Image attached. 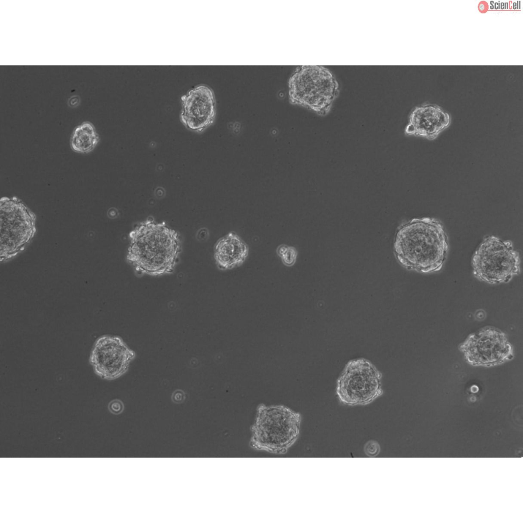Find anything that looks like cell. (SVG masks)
<instances>
[{
	"mask_svg": "<svg viewBox=\"0 0 523 523\" xmlns=\"http://www.w3.org/2000/svg\"><path fill=\"white\" fill-rule=\"evenodd\" d=\"M394 253L405 268L422 273L441 270L446 259L448 243L443 224L430 217L414 218L397 228Z\"/></svg>",
	"mask_w": 523,
	"mask_h": 523,
	"instance_id": "1",
	"label": "cell"
},
{
	"mask_svg": "<svg viewBox=\"0 0 523 523\" xmlns=\"http://www.w3.org/2000/svg\"><path fill=\"white\" fill-rule=\"evenodd\" d=\"M126 258L139 273L158 276L172 273L181 251L178 233L152 217L136 225L129 234Z\"/></svg>",
	"mask_w": 523,
	"mask_h": 523,
	"instance_id": "2",
	"label": "cell"
},
{
	"mask_svg": "<svg viewBox=\"0 0 523 523\" xmlns=\"http://www.w3.org/2000/svg\"><path fill=\"white\" fill-rule=\"evenodd\" d=\"M301 422L300 414L288 407L261 405L251 427L250 446L258 451L285 454L298 439Z\"/></svg>",
	"mask_w": 523,
	"mask_h": 523,
	"instance_id": "3",
	"label": "cell"
},
{
	"mask_svg": "<svg viewBox=\"0 0 523 523\" xmlns=\"http://www.w3.org/2000/svg\"><path fill=\"white\" fill-rule=\"evenodd\" d=\"M339 93V85L335 76L323 66H298L288 81L291 103L320 115L330 111Z\"/></svg>",
	"mask_w": 523,
	"mask_h": 523,
	"instance_id": "4",
	"label": "cell"
},
{
	"mask_svg": "<svg viewBox=\"0 0 523 523\" xmlns=\"http://www.w3.org/2000/svg\"><path fill=\"white\" fill-rule=\"evenodd\" d=\"M518 252L511 242L493 235L486 236L471 259L473 275L479 280L490 284L509 281L520 272Z\"/></svg>",
	"mask_w": 523,
	"mask_h": 523,
	"instance_id": "5",
	"label": "cell"
},
{
	"mask_svg": "<svg viewBox=\"0 0 523 523\" xmlns=\"http://www.w3.org/2000/svg\"><path fill=\"white\" fill-rule=\"evenodd\" d=\"M382 377L381 372L370 361L350 360L337 379V396L345 405H368L382 395Z\"/></svg>",
	"mask_w": 523,
	"mask_h": 523,
	"instance_id": "6",
	"label": "cell"
},
{
	"mask_svg": "<svg viewBox=\"0 0 523 523\" xmlns=\"http://www.w3.org/2000/svg\"><path fill=\"white\" fill-rule=\"evenodd\" d=\"M135 356L120 337L103 335L96 340L89 361L98 376L110 381L125 374Z\"/></svg>",
	"mask_w": 523,
	"mask_h": 523,
	"instance_id": "7",
	"label": "cell"
},
{
	"mask_svg": "<svg viewBox=\"0 0 523 523\" xmlns=\"http://www.w3.org/2000/svg\"><path fill=\"white\" fill-rule=\"evenodd\" d=\"M460 349L467 361L473 365L493 366L503 363L512 354L505 335L492 327H486L471 334Z\"/></svg>",
	"mask_w": 523,
	"mask_h": 523,
	"instance_id": "8",
	"label": "cell"
},
{
	"mask_svg": "<svg viewBox=\"0 0 523 523\" xmlns=\"http://www.w3.org/2000/svg\"><path fill=\"white\" fill-rule=\"evenodd\" d=\"M1 200V251L10 254L19 250L32 235L33 216L17 199ZM2 253V254L3 253Z\"/></svg>",
	"mask_w": 523,
	"mask_h": 523,
	"instance_id": "9",
	"label": "cell"
},
{
	"mask_svg": "<svg viewBox=\"0 0 523 523\" xmlns=\"http://www.w3.org/2000/svg\"><path fill=\"white\" fill-rule=\"evenodd\" d=\"M180 120L189 130L201 133L213 122L216 103L212 89L205 84L194 87L181 97Z\"/></svg>",
	"mask_w": 523,
	"mask_h": 523,
	"instance_id": "10",
	"label": "cell"
},
{
	"mask_svg": "<svg viewBox=\"0 0 523 523\" xmlns=\"http://www.w3.org/2000/svg\"><path fill=\"white\" fill-rule=\"evenodd\" d=\"M451 123L450 114L439 106L425 104L416 107L411 112L405 133L407 135L434 140Z\"/></svg>",
	"mask_w": 523,
	"mask_h": 523,
	"instance_id": "11",
	"label": "cell"
},
{
	"mask_svg": "<svg viewBox=\"0 0 523 523\" xmlns=\"http://www.w3.org/2000/svg\"><path fill=\"white\" fill-rule=\"evenodd\" d=\"M249 248L247 244L234 231L220 238L214 247V258L217 266L226 270L242 265L247 258Z\"/></svg>",
	"mask_w": 523,
	"mask_h": 523,
	"instance_id": "12",
	"label": "cell"
},
{
	"mask_svg": "<svg viewBox=\"0 0 523 523\" xmlns=\"http://www.w3.org/2000/svg\"><path fill=\"white\" fill-rule=\"evenodd\" d=\"M99 140V135L94 125L86 121L74 129L70 139V146L76 153H88L94 150Z\"/></svg>",
	"mask_w": 523,
	"mask_h": 523,
	"instance_id": "13",
	"label": "cell"
},
{
	"mask_svg": "<svg viewBox=\"0 0 523 523\" xmlns=\"http://www.w3.org/2000/svg\"><path fill=\"white\" fill-rule=\"evenodd\" d=\"M276 253L283 264L289 267L294 265L298 255L297 250L294 247L285 244L279 245L277 248Z\"/></svg>",
	"mask_w": 523,
	"mask_h": 523,
	"instance_id": "14",
	"label": "cell"
},
{
	"mask_svg": "<svg viewBox=\"0 0 523 523\" xmlns=\"http://www.w3.org/2000/svg\"><path fill=\"white\" fill-rule=\"evenodd\" d=\"M379 450V445L375 441H369L366 443L364 446L365 453L367 455L370 457H374L377 455Z\"/></svg>",
	"mask_w": 523,
	"mask_h": 523,
	"instance_id": "15",
	"label": "cell"
},
{
	"mask_svg": "<svg viewBox=\"0 0 523 523\" xmlns=\"http://www.w3.org/2000/svg\"><path fill=\"white\" fill-rule=\"evenodd\" d=\"M109 410L111 413L115 415L121 414L124 410V405L123 402L117 399L111 401L108 405Z\"/></svg>",
	"mask_w": 523,
	"mask_h": 523,
	"instance_id": "16",
	"label": "cell"
},
{
	"mask_svg": "<svg viewBox=\"0 0 523 523\" xmlns=\"http://www.w3.org/2000/svg\"><path fill=\"white\" fill-rule=\"evenodd\" d=\"M69 105L71 106H76L79 103V98L77 96H73L69 100Z\"/></svg>",
	"mask_w": 523,
	"mask_h": 523,
	"instance_id": "17",
	"label": "cell"
}]
</instances>
